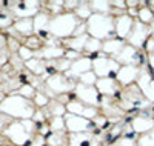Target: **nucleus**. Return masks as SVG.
I'll return each instance as SVG.
<instances>
[{
	"label": "nucleus",
	"mask_w": 154,
	"mask_h": 146,
	"mask_svg": "<svg viewBox=\"0 0 154 146\" xmlns=\"http://www.w3.org/2000/svg\"><path fill=\"white\" fill-rule=\"evenodd\" d=\"M139 17H140V23H151L154 20L152 9L151 8H139Z\"/></svg>",
	"instance_id": "nucleus-1"
}]
</instances>
